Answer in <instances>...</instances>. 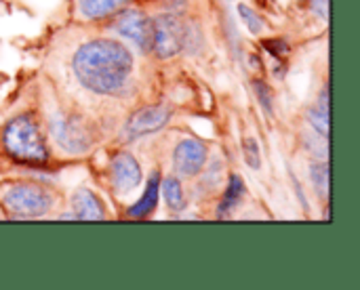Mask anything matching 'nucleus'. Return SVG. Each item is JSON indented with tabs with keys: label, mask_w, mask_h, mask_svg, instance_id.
<instances>
[{
	"label": "nucleus",
	"mask_w": 360,
	"mask_h": 290,
	"mask_svg": "<svg viewBox=\"0 0 360 290\" xmlns=\"http://www.w3.org/2000/svg\"><path fill=\"white\" fill-rule=\"evenodd\" d=\"M329 0H312V8L323 17V19H327L329 17Z\"/></svg>",
	"instance_id": "nucleus-20"
},
{
	"label": "nucleus",
	"mask_w": 360,
	"mask_h": 290,
	"mask_svg": "<svg viewBox=\"0 0 360 290\" xmlns=\"http://www.w3.org/2000/svg\"><path fill=\"white\" fill-rule=\"evenodd\" d=\"M51 133H53L55 141L70 154H82L91 147V137L78 118H72V116L53 118L51 120Z\"/></svg>",
	"instance_id": "nucleus-5"
},
{
	"label": "nucleus",
	"mask_w": 360,
	"mask_h": 290,
	"mask_svg": "<svg viewBox=\"0 0 360 290\" xmlns=\"http://www.w3.org/2000/svg\"><path fill=\"white\" fill-rule=\"evenodd\" d=\"M169 118H171V110L167 105H150V107H143V110L135 112L129 118V122L124 124L122 137H127V141H133L137 137L156 133V131H160L169 122Z\"/></svg>",
	"instance_id": "nucleus-6"
},
{
	"label": "nucleus",
	"mask_w": 360,
	"mask_h": 290,
	"mask_svg": "<svg viewBox=\"0 0 360 290\" xmlns=\"http://www.w3.org/2000/svg\"><path fill=\"white\" fill-rule=\"evenodd\" d=\"M308 120L310 124L319 131V135H325L329 139V110L327 107H314L310 114H308Z\"/></svg>",
	"instance_id": "nucleus-15"
},
{
	"label": "nucleus",
	"mask_w": 360,
	"mask_h": 290,
	"mask_svg": "<svg viewBox=\"0 0 360 290\" xmlns=\"http://www.w3.org/2000/svg\"><path fill=\"white\" fill-rule=\"evenodd\" d=\"M4 145L6 150L23 162L40 164L46 160L44 141L36 128V124L27 116H19L4 128Z\"/></svg>",
	"instance_id": "nucleus-2"
},
{
	"label": "nucleus",
	"mask_w": 360,
	"mask_h": 290,
	"mask_svg": "<svg viewBox=\"0 0 360 290\" xmlns=\"http://www.w3.org/2000/svg\"><path fill=\"white\" fill-rule=\"evenodd\" d=\"M74 217L76 219H103V211H101V202L95 198V194H91L89 190H80L74 194Z\"/></svg>",
	"instance_id": "nucleus-10"
},
{
	"label": "nucleus",
	"mask_w": 360,
	"mask_h": 290,
	"mask_svg": "<svg viewBox=\"0 0 360 290\" xmlns=\"http://www.w3.org/2000/svg\"><path fill=\"white\" fill-rule=\"evenodd\" d=\"M238 13H240V17H243L245 25L251 29V34H259V32L264 29V21H262V17H259L255 11H251L247 4H238Z\"/></svg>",
	"instance_id": "nucleus-17"
},
{
	"label": "nucleus",
	"mask_w": 360,
	"mask_h": 290,
	"mask_svg": "<svg viewBox=\"0 0 360 290\" xmlns=\"http://www.w3.org/2000/svg\"><path fill=\"white\" fill-rule=\"evenodd\" d=\"M243 194H245V183H243V179L236 177V175H232V177H230V183H228V190H226V196H224V200H221V204H219V217L230 215V211L236 206V202L243 198Z\"/></svg>",
	"instance_id": "nucleus-13"
},
{
	"label": "nucleus",
	"mask_w": 360,
	"mask_h": 290,
	"mask_svg": "<svg viewBox=\"0 0 360 290\" xmlns=\"http://www.w3.org/2000/svg\"><path fill=\"white\" fill-rule=\"evenodd\" d=\"M245 158L249 162L251 169H259L262 166V160H259V145L255 143L253 137H247L245 139Z\"/></svg>",
	"instance_id": "nucleus-19"
},
{
	"label": "nucleus",
	"mask_w": 360,
	"mask_h": 290,
	"mask_svg": "<svg viewBox=\"0 0 360 290\" xmlns=\"http://www.w3.org/2000/svg\"><path fill=\"white\" fill-rule=\"evenodd\" d=\"M266 48L276 57V55H283V53H287V44L283 42V40H278V42H266Z\"/></svg>",
	"instance_id": "nucleus-21"
},
{
	"label": "nucleus",
	"mask_w": 360,
	"mask_h": 290,
	"mask_svg": "<svg viewBox=\"0 0 360 290\" xmlns=\"http://www.w3.org/2000/svg\"><path fill=\"white\" fill-rule=\"evenodd\" d=\"M76 78L93 93L108 95L124 86L131 70L133 57L129 48L116 40L99 38L82 44L74 55Z\"/></svg>",
	"instance_id": "nucleus-1"
},
{
	"label": "nucleus",
	"mask_w": 360,
	"mask_h": 290,
	"mask_svg": "<svg viewBox=\"0 0 360 290\" xmlns=\"http://www.w3.org/2000/svg\"><path fill=\"white\" fill-rule=\"evenodd\" d=\"M207 160V147L198 139H186L175 147L173 154V166L175 173L181 177H192L200 173L202 164Z\"/></svg>",
	"instance_id": "nucleus-8"
},
{
	"label": "nucleus",
	"mask_w": 360,
	"mask_h": 290,
	"mask_svg": "<svg viewBox=\"0 0 360 290\" xmlns=\"http://www.w3.org/2000/svg\"><path fill=\"white\" fill-rule=\"evenodd\" d=\"M312 181L316 192L325 198L329 196V166L327 164H314L312 166Z\"/></svg>",
	"instance_id": "nucleus-16"
},
{
	"label": "nucleus",
	"mask_w": 360,
	"mask_h": 290,
	"mask_svg": "<svg viewBox=\"0 0 360 290\" xmlns=\"http://www.w3.org/2000/svg\"><path fill=\"white\" fill-rule=\"evenodd\" d=\"M112 181L118 192H131L141 181V169L129 154H118L112 162Z\"/></svg>",
	"instance_id": "nucleus-9"
},
{
	"label": "nucleus",
	"mask_w": 360,
	"mask_h": 290,
	"mask_svg": "<svg viewBox=\"0 0 360 290\" xmlns=\"http://www.w3.org/2000/svg\"><path fill=\"white\" fill-rule=\"evenodd\" d=\"M152 25H154L152 48L158 53V57L169 59L184 48L186 27L175 15H160V17L152 19Z\"/></svg>",
	"instance_id": "nucleus-3"
},
{
	"label": "nucleus",
	"mask_w": 360,
	"mask_h": 290,
	"mask_svg": "<svg viewBox=\"0 0 360 290\" xmlns=\"http://www.w3.org/2000/svg\"><path fill=\"white\" fill-rule=\"evenodd\" d=\"M162 194H165L167 204H169L173 211L184 209V194H181V185H179V181H177L175 177L165 179V183H162Z\"/></svg>",
	"instance_id": "nucleus-14"
},
{
	"label": "nucleus",
	"mask_w": 360,
	"mask_h": 290,
	"mask_svg": "<svg viewBox=\"0 0 360 290\" xmlns=\"http://www.w3.org/2000/svg\"><path fill=\"white\" fill-rule=\"evenodd\" d=\"M129 0H80V13L89 19H101L118 11Z\"/></svg>",
	"instance_id": "nucleus-12"
},
{
	"label": "nucleus",
	"mask_w": 360,
	"mask_h": 290,
	"mask_svg": "<svg viewBox=\"0 0 360 290\" xmlns=\"http://www.w3.org/2000/svg\"><path fill=\"white\" fill-rule=\"evenodd\" d=\"M253 88H255V95H257L259 105L264 107V112H266L268 116H272V91L268 88V84L262 82V80H255V82H253Z\"/></svg>",
	"instance_id": "nucleus-18"
},
{
	"label": "nucleus",
	"mask_w": 360,
	"mask_h": 290,
	"mask_svg": "<svg viewBox=\"0 0 360 290\" xmlns=\"http://www.w3.org/2000/svg\"><path fill=\"white\" fill-rule=\"evenodd\" d=\"M116 27L122 36L131 38L141 51H152V42H154V25L152 19H148L143 13L139 11H124L118 21Z\"/></svg>",
	"instance_id": "nucleus-7"
},
{
	"label": "nucleus",
	"mask_w": 360,
	"mask_h": 290,
	"mask_svg": "<svg viewBox=\"0 0 360 290\" xmlns=\"http://www.w3.org/2000/svg\"><path fill=\"white\" fill-rule=\"evenodd\" d=\"M4 204L17 217H40L51 209V196L40 187L19 185L6 192Z\"/></svg>",
	"instance_id": "nucleus-4"
},
{
	"label": "nucleus",
	"mask_w": 360,
	"mask_h": 290,
	"mask_svg": "<svg viewBox=\"0 0 360 290\" xmlns=\"http://www.w3.org/2000/svg\"><path fill=\"white\" fill-rule=\"evenodd\" d=\"M158 183H160V179H158V175L154 173V175L150 177V181H148L146 194H143L141 200L129 211L131 217H146V215H150V213L156 209V204H158Z\"/></svg>",
	"instance_id": "nucleus-11"
}]
</instances>
